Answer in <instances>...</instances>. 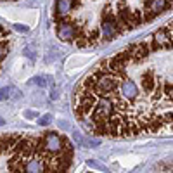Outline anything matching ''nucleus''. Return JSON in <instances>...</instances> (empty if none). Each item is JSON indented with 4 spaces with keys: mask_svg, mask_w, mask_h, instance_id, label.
Returning a JSON list of instances; mask_svg holds the SVG:
<instances>
[{
    "mask_svg": "<svg viewBox=\"0 0 173 173\" xmlns=\"http://www.w3.org/2000/svg\"><path fill=\"white\" fill-rule=\"evenodd\" d=\"M73 111L95 137L173 135V17L99 61L75 86Z\"/></svg>",
    "mask_w": 173,
    "mask_h": 173,
    "instance_id": "obj_1",
    "label": "nucleus"
},
{
    "mask_svg": "<svg viewBox=\"0 0 173 173\" xmlns=\"http://www.w3.org/2000/svg\"><path fill=\"white\" fill-rule=\"evenodd\" d=\"M170 9L173 0H56L52 23L61 42L88 49L149 24Z\"/></svg>",
    "mask_w": 173,
    "mask_h": 173,
    "instance_id": "obj_2",
    "label": "nucleus"
},
{
    "mask_svg": "<svg viewBox=\"0 0 173 173\" xmlns=\"http://www.w3.org/2000/svg\"><path fill=\"white\" fill-rule=\"evenodd\" d=\"M71 140L61 132L0 133V173H69Z\"/></svg>",
    "mask_w": 173,
    "mask_h": 173,
    "instance_id": "obj_3",
    "label": "nucleus"
},
{
    "mask_svg": "<svg viewBox=\"0 0 173 173\" xmlns=\"http://www.w3.org/2000/svg\"><path fill=\"white\" fill-rule=\"evenodd\" d=\"M14 47V35L11 33V30L4 26L0 23V73L4 69V64L7 62L11 50Z\"/></svg>",
    "mask_w": 173,
    "mask_h": 173,
    "instance_id": "obj_4",
    "label": "nucleus"
}]
</instances>
